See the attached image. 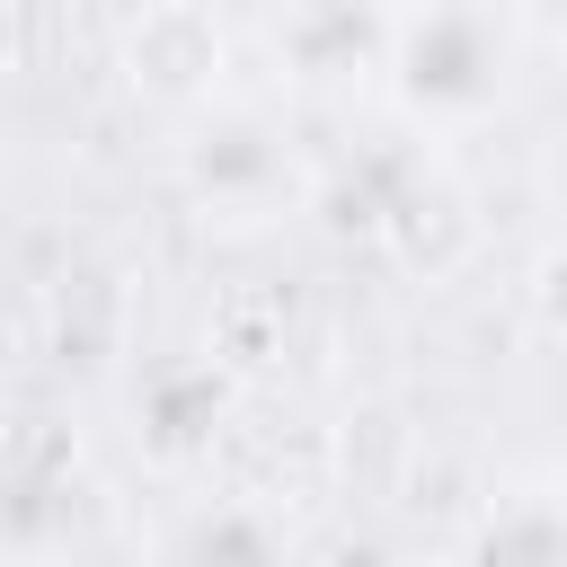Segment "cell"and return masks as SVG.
<instances>
[{
    "label": "cell",
    "instance_id": "obj_4",
    "mask_svg": "<svg viewBox=\"0 0 567 567\" xmlns=\"http://www.w3.org/2000/svg\"><path fill=\"white\" fill-rule=\"evenodd\" d=\"M221 27L204 18V9H142V18H124V35H115V62L133 71V89H151V97H168V106H213V80H221Z\"/></svg>",
    "mask_w": 567,
    "mask_h": 567
},
{
    "label": "cell",
    "instance_id": "obj_5",
    "mask_svg": "<svg viewBox=\"0 0 567 567\" xmlns=\"http://www.w3.org/2000/svg\"><path fill=\"white\" fill-rule=\"evenodd\" d=\"M452 567H567V478L505 487Z\"/></svg>",
    "mask_w": 567,
    "mask_h": 567
},
{
    "label": "cell",
    "instance_id": "obj_3",
    "mask_svg": "<svg viewBox=\"0 0 567 567\" xmlns=\"http://www.w3.org/2000/svg\"><path fill=\"white\" fill-rule=\"evenodd\" d=\"M80 505H89L80 443L53 416L0 425V558L9 567H44L80 532Z\"/></svg>",
    "mask_w": 567,
    "mask_h": 567
},
{
    "label": "cell",
    "instance_id": "obj_2",
    "mask_svg": "<svg viewBox=\"0 0 567 567\" xmlns=\"http://www.w3.org/2000/svg\"><path fill=\"white\" fill-rule=\"evenodd\" d=\"M177 177L186 195L204 204V221H275L301 204V168H292V142L275 133V115L257 106H195L186 115V142H177Z\"/></svg>",
    "mask_w": 567,
    "mask_h": 567
},
{
    "label": "cell",
    "instance_id": "obj_1",
    "mask_svg": "<svg viewBox=\"0 0 567 567\" xmlns=\"http://www.w3.org/2000/svg\"><path fill=\"white\" fill-rule=\"evenodd\" d=\"M514 80H523V27L514 18H496V9H416V18H390L381 89H390V106H399L408 133L461 142L487 115H505Z\"/></svg>",
    "mask_w": 567,
    "mask_h": 567
},
{
    "label": "cell",
    "instance_id": "obj_7",
    "mask_svg": "<svg viewBox=\"0 0 567 567\" xmlns=\"http://www.w3.org/2000/svg\"><path fill=\"white\" fill-rule=\"evenodd\" d=\"M9 44H18V27H9V9H0V71H9Z\"/></svg>",
    "mask_w": 567,
    "mask_h": 567
},
{
    "label": "cell",
    "instance_id": "obj_6",
    "mask_svg": "<svg viewBox=\"0 0 567 567\" xmlns=\"http://www.w3.org/2000/svg\"><path fill=\"white\" fill-rule=\"evenodd\" d=\"M275 44L292 53V71H372V80H381L390 18H354V9H292V18L275 27Z\"/></svg>",
    "mask_w": 567,
    "mask_h": 567
}]
</instances>
